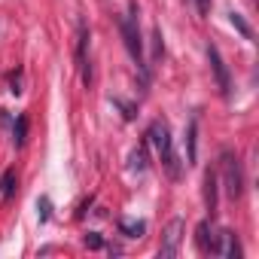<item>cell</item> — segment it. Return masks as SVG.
<instances>
[{
	"instance_id": "obj_1",
	"label": "cell",
	"mask_w": 259,
	"mask_h": 259,
	"mask_svg": "<svg viewBox=\"0 0 259 259\" xmlns=\"http://www.w3.org/2000/svg\"><path fill=\"white\" fill-rule=\"evenodd\" d=\"M147 138H150V144L156 147V153H159V159H162L168 177H171V180H180V162H177V156H174V144H171V128H168V122H165V119H156V122L150 125Z\"/></svg>"
},
{
	"instance_id": "obj_2",
	"label": "cell",
	"mask_w": 259,
	"mask_h": 259,
	"mask_svg": "<svg viewBox=\"0 0 259 259\" xmlns=\"http://www.w3.org/2000/svg\"><path fill=\"white\" fill-rule=\"evenodd\" d=\"M119 28H122V40H125L128 55L135 58V64L141 67V73L147 79V58H144V40H141V28H138V7L135 4H128V13L119 19Z\"/></svg>"
},
{
	"instance_id": "obj_3",
	"label": "cell",
	"mask_w": 259,
	"mask_h": 259,
	"mask_svg": "<svg viewBox=\"0 0 259 259\" xmlns=\"http://www.w3.org/2000/svg\"><path fill=\"white\" fill-rule=\"evenodd\" d=\"M220 168H223V183H226L229 198H241V192H244V177H241L238 156H235V153H223Z\"/></svg>"
},
{
	"instance_id": "obj_4",
	"label": "cell",
	"mask_w": 259,
	"mask_h": 259,
	"mask_svg": "<svg viewBox=\"0 0 259 259\" xmlns=\"http://www.w3.org/2000/svg\"><path fill=\"white\" fill-rule=\"evenodd\" d=\"M180 241H183V220H180V217H174V220L165 226V232H162L159 256H162V259H174V256L180 253Z\"/></svg>"
},
{
	"instance_id": "obj_5",
	"label": "cell",
	"mask_w": 259,
	"mask_h": 259,
	"mask_svg": "<svg viewBox=\"0 0 259 259\" xmlns=\"http://www.w3.org/2000/svg\"><path fill=\"white\" fill-rule=\"evenodd\" d=\"M207 61H210V70H213V76H217V85H220V92L229 98L232 95V79H229V67H226V61H223V55H220V49L210 43L207 46Z\"/></svg>"
},
{
	"instance_id": "obj_6",
	"label": "cell",
	"mask_w": 259,
	"mask_h": 259,
	"mask_svg": "<svg viewBox=\"0 0 259 259\" xmlns=\"http://www.w3.org/2000/svg\"><path fill=\"white\" fill-rule=\"evenodd\" d=\"M76 67L82 73V82H92V67H89V28L79 25V40H76Z\"/></svg>"
},
{
	"instance_id": "obj_7",
	"label": "cell",
	"mask_w": 259,
	"mask_h": 259,
	"mask_svg": "<svg viewBox=\"0 0 259 259\" xmlns=\"http://www.w3.org/2000/svg\"><path fill=\"white\" fill-rule=\"evenodd\" d=\"M213 253H220V256H226V259H241V244H238V235H235L232 229L220 232V244L213 247Z\"/></svg>"
},
{
	"instance_id": "obj_8",
	"label": "cell",
	"mask_w": 259,
	"mask_h": 259,
	"mask_svg": "<svg viewBox=\"0 0 259 259\" xmlns=\"http://www.w3.org/2000/svg\"><path fill=\"white\" fill-rule=\"evenodd\" d=\"M217 186H220L217 171H207L204 174V204H207L210 213H217Z\"/></svg>"
},
{
	"instance_id": "obj_9",
	"label": "cell",
	"mask_w": 259,
	"mask_h": 259,
	"mask_svg": "<svg viewBox=\"0 0 259 259\" xmlns=\"http://www.w3.org/2000/svg\"><path fill=\"white\" fill-rule=\"evenodd\" d=\"M198 159V119L189 122V132H186V165H195Z\"/></svg>"
},
{
	"instance_id": "obj_10",
	"label": "cell",
	"mask_w": 259,
	"mask_h": 259,
	"mask_svg": "<svg viewBox=\"0 0 259 259\" xmlns=\"http://www.w3.org/2000/svg\"><path fill=\"white\" fill-rule=\"evenodd\" d=\"M119 232H122L125 238H144L147 223H144V220H122V223H119Z\"/></svg>"
},
{
	"instance_id": "obj_11",
	"label": "cell",
	"mask_w": 259,
	"mask_h": 259,
	"mask_svg": "<svg viewBox=\"0 0 259 259\" xmlns=\"http://www.w3.org/2000/svg\"><path fill=\"white\" fill-rule=\"evenodd\" d=\"M207 229H210V223L204 220V223H198V229H195V235H198V247H201L204 253H213V247H217V241H213V235H207Z\"/></svg>"
},
{
	"instance_id": "obj_12",
	"label": "cell",
	"mask_w": 259,
	"mask_h": 259,
	"mask_svg": "<svg viewBox=\"0 0 259 259\" xmlns=\"http://www.w3.org/2000/svg\"><path fill=\"white\" fill-rule=\"evenodd\" d=\"M128 168L138 171V174H144V171H147V150H144V147H138V150L132 153V159H128Z\"/></svg>"
},
{
	"instance_id": "obj_13",
	"label": "cell",
	"mask_w": 259,
	"mask_h": 259,
	"mask_svg": "<svg viewBox=\"0 0 259 259\" xmlns=\"http://www.w3.org/2000/svg\"><path fill=\"white\" fill-rule=\"evenodd\" d=\"M13 192H16V171H7L4 177H0V195L10 198Z\"/></svg>"
},
{
	"instance_id": "obj_14",
	"label": "cell",
	"mask_w": 259,
	"mask_h": 259,
	"mask_svg": "<svg viewBox=\"0 0 259 259\" xmlns=\"http://www.w3.org/2000/svg\"><path fill=\"white\" fill-rule=\"evenodd\" d=\"M25 135H28V116H19V119H16V128H13V141H16V147L25 144Z\"/></svg>"
},
{
	"instance_id": "obj_15",
	"label": "cell",
	"mask_w": 259,
	"mask_h": 259,
	"mask_svg": "<svg viewBox=\"0 0 259 259\" xmlns=\"http://www.w3.org/2000/svg\"><path fill=\"white\" fill-rule=\"evenodd\" d=\"M229 19H232V25H235V31H238V34H241V37H247V40H250V37H253V31H250V25H247V22H244V19H241V16H238V13H232V16H229Z\"/></svg>"
},
{
	"instance_id": "obj_16",
	"label": "cell",
	"mask_w": 259,
	"mask_h": 259,
	"mask_svg": "<svg viewBox=\"0 0 259 259\" xmlns=\"http://www.w3.org/2000/svg\"><path fill=\"white\" fill-rule=\"evenodd\" d=\"M37 210H40V223H46V220H49V198H46V195L37 201Z\"/></svg>"
},
{
	"instance_id": "obj_17",
	"label": "cell",
	"mask_w": 259,
	"mask_h": 259,
	"mask_svg": "<svg viewBox=\"0 0 259 259\" xmlns=\"http://www.w3.org/2000/svg\"><path fill=\"white\" fill-rule=\"evenodd\" d=\"M101 244H104V241H101V235H95V232H89V235H85V247H92V250H98Z\"/></svg>"
},
{
	"instance_id": "obj_18",
	"label": "cell",
	"mask_w": 259,
	"mask_h": 259,
	"mask_svg": "<svg viewBox=\"0 0 259 259\" xmlns=\"http://www.w3.org/2000/svg\"><path fill=\"white\" fill-rule=\"evenodd\" d=\"M195 10H198V16H207L210 13V0H195Z\"/></svg>"
}]
</instances>
